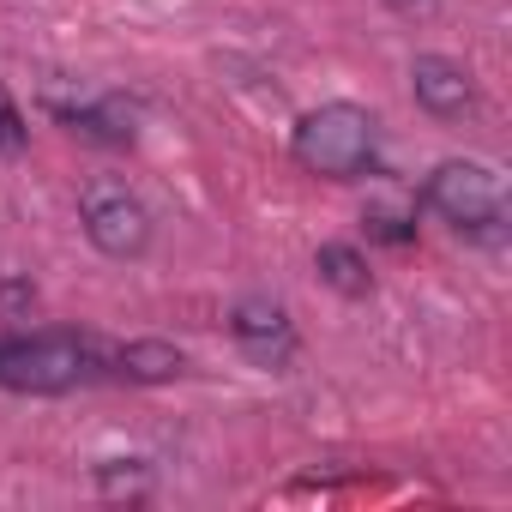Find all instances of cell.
<instances>
[{
    "mask_svg": "<svg viewBox=\"0 0 512 512\" xmlns=\"http://www.w3.org/2000/svg\"><path fill=\"white\" fill-rule=\"evenodd\" d=\"M229 332L253 350V356H260V362H284L290 356V314L278 308V302H241L235 308V320H229Z\"/></svg>",
    "mask_w": 512,
    "mask_h": 512,
    "instance_id": "cell-6",
    "label": "cell"
},
{
    "mask_svg": "<svg viewBox=\"0 0 512 512\" xmlns=\"http://www.w3.org/2000/svg\"><path fill=\"white\" fill-rule=\"evenodd\" d=\"M97 482H103L109 494H121V488H145V458H109V464L97 470Z\"/></svg>",
    "mask_w": 512,
    "mask_h": 512,
    "instance_id": "cell-9",
    "label": "cell"
},
{
    "mask_svg": "<svg viewBox=\"0 0 512 512\" xmlns=\"http://www.w3.org/2000/svg\"><path fill=\"white\" fill-rule=\"evenodd\" d=\"M187 362H181V350L175 344H127L121 356H115V374H127V380H175Z\"/></svg>",
    "mask_w": 512,
    "mask_h": 512,
    "instance_id": "cell-8",
    "label": "cell"
},
{
    "mask_svg": "<svg viewBox=\"0 0 512 512\" xmlns=\"http://www.w3.org/2000/svg\"><path fill=\"white\" fill-rule=\"evenodd\" d=\"M386 7H398V13H410V7H428V0H386Z\"/></svg>",
    "mask_w": 512,
    "mask_h": 512,
    "instance_id": "cell-13",
    "label": "cell"
},
{
    "mask_svg": "<svg viewBox=\"0 0 512 512\" xmlns=\"http://www.w3.org/2000/svg\"><path fill=\"white\" fill-rule=\"evenodd\" d=\"M314 272L338 290V296H350V302H362L368 290H374V278H368V260L356 247H344V241H326L320 253H314Z\"/></svg>",
    "mask_w": 512,
    "mask_h": 512,
    "instance_id": "cell-7",
    "label": "cell"
},
{
    "mask_svg": "<svg viewBox=\"0 0 512 512\" xmlns=\"http://www.w3.org/2000/svg\"><path fill=\"white\" fill-rule=\"evenodd\" d=\"M85 235L109 260H139L151 247V211L121 181H97V187H85Z\"/></svg>",
    "mask_w": 512,
    "mask_h": 512,
    "instance_id": "cell-4",
    "label": "cell"
},
{
    "mask_svg": "<svg viewBox=\"0 0 512 512\" xmlns=\"http://www.w3.org/2000/svg\"><path fill=\"white\" fill-rule=\"evenodd\" d=\"M103 368V350L79 332L0 338V386L13 392H73Z\"/></svg>",
    "mask_w": 512,
    "mask_h": 512,
    "instance_id": "cell-2",
    "label": "cell"
},
{
    "mask_svg": "<svg viewBox=\"0 0 512 512\" xmlns=\"http://www.w3.org/2000/svg\"><path fill=\"white\" fill-rule=\"evenodd\" d=\"M374 115L356 109V103H320L296 121V139H290V157L308 169V175H326V181H350L374 163Z\"/></svg>",
    "mask_w": 512,
    "mask_h": 512,
    "instance_id": "cell-1",
    "label": "cell"
},
{
    "mask_svg": "<svg viewBox=\"0 0 512 512\" xmlns=\"http://www.w3.org/2000/svg\"><path fill=\"white\" fill-rule=\"evenodd\" d=\"M0 302H7V308H25V302H37V290H31V284H0Z\"/></svg>",
    "mask_w": 512,
    "mask_h": 512,
    "instance_id": "cell-12",
    "label": "cell"
},
{
    "mask_svg": "<svg viewBox=\"0 0 512 512\" xmlns=\"http://www.w3.org/2000/svg\"><path fill=\"white\" fill-rule=\"evenodd\" d=\"M25 139H31V133H25V115L13 109V97H7V91H0V151L13 157V151H25Z\"/></svg>",
    "mask_w": 512,
    "mask_h": 512,
    "instance_id": "cell-11",
    "label": "cell"
},
{
    "mask_svg": "<svg viewBox=\"0 0 512 512\" xmlns=\"http://www.w3.org/2000/svg\"><path fill=\"white\" fill-rule=\"evenodd\" d=\"M368 235H380V241H410V235H416V223H410L404 211L374 205V211H368Z\"/></svg>",
    "mask_w": 512,
    "mask_h": 512,
    "instance_id": "cell-10",
    "label": "cell"
},
{
    "mask_svg": "<svg viewBox=\"0 0 512 512\" xmlns=\"http://www.w3.org/2000/svg\"><path fill=\"white\" fill-rule=\"evenodd\" d=\"M422 205L434 217H446L458 235H488L506 223V175L494 163H476V157H452L428 175L422 187Z\"/></svg>",
    "mask_w": 512,
    "mask_h": 512,
    "instance_id": "cell-3",
    "label": "cell"
},
{
    "mask_svg": "<svg viewBox=\"0 0 512 512\" xmlns=\"http://www.w3.org/2000/svg\"><path fill=\"white\" fill-rule=\"evenodd\" d=\"M410 91L416 103L434 115V121H458L470 103H476V79L464 61H446V55H416L410 67Z\"/></svg>",
    "mask_w": 512,
    "mask_h": 512,
    "instance_id": "cell-5",
    "label": "cell"
}]
</instances>
